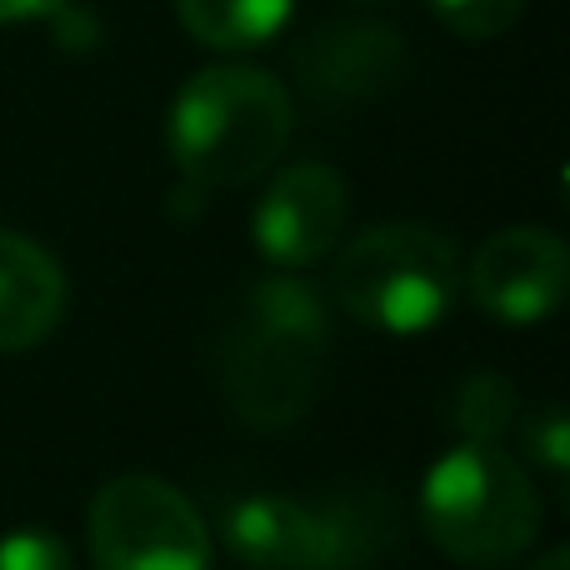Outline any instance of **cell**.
<instances>
[{
    "mask_svg": "<svg viewBox=\"0 0 570 570\" xmlns=\"http://www.w3.org/2000/svg\"><path fill=\"white\" fill-rule=\"evenodd\" d=\"M570 285L566 240L541 226L495 230L471 261V295L491 321L535 325L561 311Z\"/></svg>",
    "mask_w": 570,
    "mask_h": 570,
    "instance_id": "9",
    "label": "cell"
},
{
    "mask_svg": "<svg viewBox=\"0 0 570 570\" xmlns=\"http://www.w3.org/2000/svg\"><path fill=\"white\" fill-rule=\"evenodd\" d=\"M96 570H206L210 531L200 511L156 475H120L100 485L86 515Z\"/></svg>",
    "mask_w": 570,
    "mask_h": 570,
    "instance_id": "6",
    "label": "cell"
},
{
    "mask_svg": "<svg viewBox=\"0 0 570 570\" xmlns=\"http://www.w3.org/2000/svg\"><path fill=\"white\" fill-rule=\"evenodd\" d=\"M521 445L535 465H546V471L561 481V475L570 471V431H566L561 405H541V411L521 425Z\"/></svg>",
    "mask_w": 570,
    "mask_h": 570,
    "instance_id": "15",
    "label": "cell"
},
{
    "mask_svg": "<svg viewBox=\"0 0 570 570\" xmlns=\"http://www.w3.org/2000/svg\"><path fill=\"white\" fill-rule=\"evenodd\" d=\"M331 351V311L301 276H266L236 295L216 335L226 405L256 431H285L315 401Z\"/></svg>",
    "mask_w": 570,
    "mask_h": 570,
    "instance_id": "1",
    "label": "cell"
},
{
    "mask_svg": "<svg viewBox=\"0 0 570 570\" xmlns=\"http://www.w3.org/2000/svg\"><path fill=\"white\" fill-rule=\"evenodd\" d=\"M291 70L315 106H361L401 80L405 40L385 20H325L295 46Z\"/></svg>",
    "mask_w": 570,
    "mask_h": 570,
    "instance_id": "8",
    "label": "cell"
},
{
    "mask_svg": "<svg viewBox=\"0 0 570 570\" xmlns=\"http://www.w3.org/2000/svg\"><path fill=\"white\" fill-rule=\"evenodd\" d=\"M525 0H431L435 20L461 40H501L521 20Z\"/></svg>",
    "mask_w": 570,
    "mask_h": 570,
    "instance_id": "13",
    "label": "cell"
},
{
    "mask_svg": "<svg viewBox=\"0 0 570 570\" xmlns=\"http://www.w3.org/2000/svg\"><path fill=\"white\" fill-rule=\"evenodd\" d=\"M525 570H570V551H566V546H551V551L535 556Z\"/></svg>",
    "mask_w": 570,
    "mask_h": 570,
    "instance_id": "17",
    "label": "cell"
},
{
    "mask_svg": "<svg viewBox=\"0 0 570 570\" xmlns=\"http://www.w3.org/2000/svg\"><path fill=\"white\" fill-rule=\"evenodd\" d=\"M0 570H76V561L56 531L26 525V531L0 535Z\"/></svg>",
    "mask_w": 570,
    "mask_h": 570,
    "instance_id": "14",
    "label": "cell"
},
{
    "mask_svg": "<svg viewBox=\"0 0 570 570\" xmlns=\"http://www.w3.org/2000/svg\"><path fill=\"white\" fill-rule=\"evenodd\" d=\"M176 16L200 46L256 50L291 26L295 0H176Z\"/></svg>",
    "mask_w": 570,
    "mask_h": 570,
    "instance_id": "11",
    "label": "cell"
},
{
    "mask_svg": "<svg viewBox=\"0 0 570 570\" xmlns=\"http://www.w3.org/2000/svg\"><path fill=\"white\" fill-rule=\"evenodd\" d=\"M345 216H351L345 180L321 160H301V166H285L266 186V196L256 200L250 236L271 266L301 271L331 256L345 230Z\"/></svg>",
    "mask_w": 570,
    "mask_h": 570,
    "instance_id": "7",
    "label": "cell"
},
{
    "mask_svg": "<svg viewBox=\"0 0 570 570\" xmlns=\"http://www.w3.org/2000/svg\"><path fill=\"white\" fill-rule=\"evenodd\" d=\"M291 140V90L261 66H210L176 90L166 146L196 190H236L276 166Z\"/></svg>",
    "mask_w": 570,
    "mask_h": 570,
    "instance_id": "2",
    "label": "cell"
},
{
    "mask_svg": "<svg viewBox=\"0 0 570 570\" xmlns=\"http://www.w3.org/2000/svg\"><path fill=\"white\" fill-rule=\"evenodd\" d=\"M451 421L471 445H495L515 421V385L501 371L465 375L451 401Z\"/></svg>",
    "mask_w": 570,
    "mask_h": 570,
    "instance_id": "12",
    "label": "cell"
},
{
    "mask_svg": "<svg viewBox=\"0 0 570 570\" xmlns=\"http://www.w3.org/2000/svg\"><path fill=\"white\" fill-rule=\"evenodd\" d=\"M66 0H0V26L10 20H40V16H56Z\"/></svg>",
    "mask_w": 570,
    "mask_h": 570,
    "instance_id": "16",
    "label": "cell"
},
{
    "mask_svg": "<svg viewBox=\"0 0 570 570\" xmlns=\"http://www.w3.org/2000/svg\"><path fill=\"white\" fill-rule=\"evenodd\" d=\"M331 291L371 331L425 335L461 295V261L441 230L421 220H385L335 256Z\"/></svg>",
    "mask_w": 570,
    "mask_h": 570,
    "instance_id": "5",
    "label": "cell"
},
{
    "mask_svg": "<svg viewBox=\"0 0 570 570\" xmlns=\"http://www.w3.org/2000/svg\"><path fill=\"white\" fill-rule=\"evenodd\" d=\"M421 525L455 566H511L541 535V495L515 455L501 445L461 441L431 465L421 485Z\"/></svg>",
    "mask_w": 570,
    "mask_h": 570,
    "instance_id": "4",
    "label": "cell"
},
{
    "mask_svg": "<svg viewBox=\"0 0 570 570\" xmlns=\"http://www.w3.org/2000/svg\"><path fill=\"white\" fill-rule=\"evenodd\" d=\"M401 535L385 491H335L325 501L256 491L220 505V541L250 570H365Z\"/></svg>",
    "mask_w": 570,
    "mask_h": 570,
    "instance_id": "3",
    "label": "cell"
},
{
    "mask_svg": "<svg viewBox=\"0 0 570 570\" xmlns=\"http://www.w3.org/2000/svg\"><path fill=\"white\" fill-rule=\"evenodd\" d=\"M66 315V271L30 236L0 230V355L40 345Z\"/></svg>",
    "mask_w": 570,
    "mask_h": 570,
    "instance_id": "10",
    "label": "cell"
}]
</instances>
